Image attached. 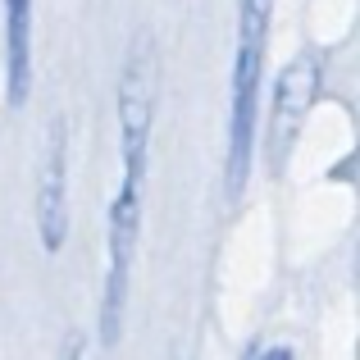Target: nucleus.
<instances>
[{"label":"nucleus","mask_w":360,"mask_h":360,"mask_svg":"<svg viewBox=\"0 0 360 360\" xmlns=\"http://www.w3.org/2000/svg\"><path fill=\"white\" fill-rule=\"evenodd\" d=\"M5 60H9V105H23L27 78H32V0H5Z\"/></svg>","instance_id":"39448f33"},{"label":"nucleus","mask_w":360,"mask_h":360,"mask_svg":"<svg viewBox=\"0 0 360 360\" xmlns=\"http://www.w3.org/2000/svg\"><path fill=\"white\" fill-rule=\"evenodd\" d=\"M60 360H82V342H78V338H69V342H64V356Z\"/></svg>","instance_id":"423d86ee"},{"label":"nucleus","mask_w":360,"mask_h":360,"mask_svg":"<svg viewBox=\"0 0 360 360\" xmlns=\"http://www.w3.org/2000/svg\"><path fill=\"white\" fill-rule=\"evenodd\" d=\"M315 91H319V64L310 60V55L292 60L288 69L278 73L274 115H269V169L274 174H283V165H288V150H292V141H297L310 105H315Z\"/></svg>","instance_id":"7ed1b4c3"},{"label":"nucleus","mask_w":360,"mask_h":360,"mask_svg":"<svg viewBox=\"0 0 360 360\" xmlns=\"http://www.w3.org/2000/svg\"><path fill=\"white\" fill-rule=\"evenodd\" d=\"M64 229H69V137H64V119H51L46 160L37 174V233L46 251L64 246Z\"/></svg>","instance_id":"20e7f679"},{"label":"nucleus","mask_w":360,"mask_h":360,"mask_svg":"<svg viewBox=\"0 0 360 360\" xmlns=\"http://www.w3.org/2000/svg\"><path fill=\"white\" fill-rule=\"evenodd\" d=\"M274 0H238V64H233V115H229V192H242L255 150V101L264 78Z\"/></svg>","instance_id":"f257e3e1"},{"label":"nucleus","mask_w":360,"mask_h":360,"mask_svg":"<svg viewBox=\"0 0 360 360\" xmlns=\"http://www.w3.org/2000/svg\"><path fill=\"white\" fill-rule=\"evenodd\" d=\"M141 178H146V146H123V183L110 201V264H105V297H101V342H119L123 306H128L132 255L141 233Z\"/></svg>","instance_id":"f03ea898"}]
</instances>
